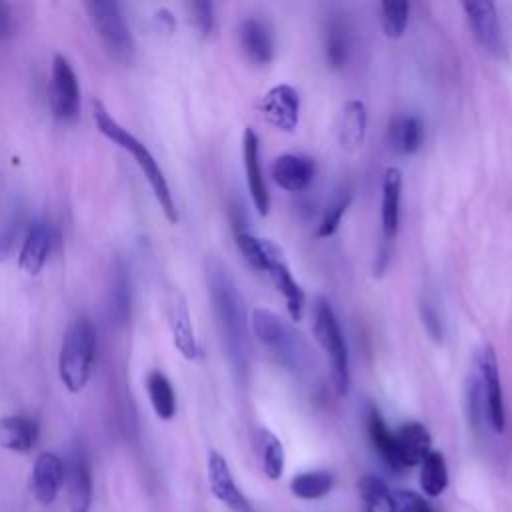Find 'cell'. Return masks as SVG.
<instances>
[{
    "label": "cell",
    "mask_w": 512,
    "mask_h": 512,
    "mask_svg": "<svg viewBox=\"0 0 512 512\" xmlns=\"http://www.w3.org/2000/svg\"><path fill=\"white\" fill-rule=\"evenodd\" d=\"M334 488V474L328 470L300 472L290 480V492L300 500H318Z\"/></svg>",
    "instance_id": "cell-30"
},
{
    "label": "cell",
    "mask_w": 512,
    "mask_h": 512,
    "mask_svg": "<svg viewBox=\"0 0 512 512\" xmlns=\"http://www.w3.org/2000/svg\"><path fill=\"white\" fill-rule=\"evenodd\" d=\"M238 44L256 66H266L274 58V34L268 22L260 18H246L238 26Z\"/></svg>",
    "instance_id": "cell-16"
},
{
    "label": "cell",
    "mask_w": 512,
    "mask_h": 512,
    "mask_svg": "<svg viewBox=\"0 0 512 512\" xmlns=\"http://www.w3.org/2000/svg\"><path fill=\"white\" fill-rule=\"evenodd\" d=\"M10 30H12V14H10L8 6L0 2V38L10 34Z\"/></svg>",
    "instance_id": "cell-40"
},
{
    "label": "cell",
    "mask_w": 512,
    "mask_h": 512,
    "mask_svg": "<svg viewBox=\"0 0 512 512\" xmlns=\"http://www.w3.org/2000/svg\"><path fill=\"white\" fill-rule=\"evenodd\" d=\"M146 392L154 414L160 420H172L176 414V392L168 376L160 370H150L146 374Z\"/></svg>",
    "instance_id": "cell-27"
},
{
    "label": "cell",
    "mask_w": 512,
    "mask_h": 512,
    "mask_svg": "<svg viewBox=\"0 0 512 512\" xmlns=\"http://www.w3.org/2000/svg\"><path fill=\"white\" fill-rule=\"evenodd\" d=\"M268 278L272 280L274 288L282 294L284 302H286V310L292 322H298L302 318L304 312V302H306V294L302 290V286L296 282V278L290 272V266L286 264V260H278L268 268Z\"/></svg>",
    "instance_id": "cell-25"
},
{
    "label": "cell",
    "mask_w": 512,
    "mask_h": 512,
    "mask_svg": "<svg viewBox=\"0 0 512 512\" xmlns=\"http://www.w3.org/2000/svg\"><path fill=\"white\" fill-rule=\"evenodd\" d=\"M366 430H368V438H370L374 450L378 452V456L382 458V462L396 472L404 470L400 464V456H398L396 434L386 426L382 414L374 406H370L366 412Z\"/></svg>",
    "instance_id": "cell-24"
},
{
    "label": "cell",
    "mask_w": 512,
    "mask_h": 512,
    "mask_svg": "<svg viewBox=\"0 0 512 512\" xmlns=\"http://www.w3.org/2000/svg\"><path fill=\"white\" fill-rule=\"evenodd\" d=\"M352 202V192L346 190L342 192L340 196H336L328 208L324 210L322 218H320V224H318V230H316V236L318 238H330L336 234V230L340 228V222H342V216L346 214L348 206Z\"/></svg>",
    "instance_id": "cell-35"
},
{
    "label": "cell",
    "mask_w": 512,
    "mask_h": 512,
    "mask_svg": "<svg viewBox=\"0 0 512 512\" xmlns=\"http://www.w3.org/2000/svg\"><path fill=\"white\" fill-rule=\"evenodd\" d=\"M358 486V494L362 498V502L374 510V512H382L386 508V502L390 498V488L386 486V482L374 474H364L358 478L356 482Z\"/></svg>",
    "instance_id": "cell-34"
},
{
    "label": "cell",
    "mask_w": 512,
    "mask_h": 512,
    "mask_svg": "<svg viewBox=\"0 0 512 512\" xmlns=\"http://www.w3.org/2000/svg\"><path fill=\"white\" fill-rule=\"evenodd\" d=\"M400 198H402V172L396 166H388L382 174V204H380L384 240H394L398 234Z\"/></svg>",
    "instance_id": "cell-19"
},
{
    "label": "cell",
    "mask_w": 512,
    "mask_h": 512,
    "mask_svg": "<svg viewBox=\"0 0 512 512\" xmlns=\"http://www.w3.org/2000/svg\"><path fill=\"white\" fill-rule=\"evenodd\" d=\"M38 440L36 420L16 414L0 418V448L10 452H30Z\"/></svg>",
    "instance_id": "cell-23"
},
{
    "label": "cell",
    "mask_w": 512,
    "mask_h": 512,
    "mask_svg": "<svg viewBox=\"0 0 512 512\" xmlns=\"http://www.w3.org/2000/svg\"><path fill=\"white\" fill-rule=\"evenodd\" d=\"M208 484L216 500H220L232 512H252V506L244 492L238 488L226 458L212 450L208 454Z\"/></svg>",
    "instance_id": "cell-11"
},
{
    "label": "cell",
    "mask_w": 512,
    "mask_h": 512,
    "mask_svg": "<svg viewBox=\"0 0 512 512\" xmlns=\"http://www.w3.org/2000/svg\"><path fill=\"white\" fill-rule=\"evenodd\" d=\"M312 334L328 358L330 380L336 394L346 396L350 386L348 348L332 304L324 296H316L312 304Z\"/></svg>",
    "instance_id": "cell-5"
},
{
    "label": "cell",
    "mask_w": 512,
    "mask_h": 512,
    "mask_svg": "<svg viewBox=\"0 0 512 512\" xmlns=\"http://www.w3.org/2000/svg\"><path fill=\"white\" fill-rule=\"evenodd\" d=\"M236 246L244 260L258 272H268L274 262L284 258V252L276 242L256 236L250 230H236Z\"/></svg>",
    "instance_id": "cell-21"
},
{
    "label": "cell",
    "mask_w": 512,
    "mask_h": 512,
    "mask_svg": "<svg viewBox=\"0 0 512 512\" xmlns=\"http://www.w3.org/2000/svg\"><path fill=\"white\" fill-rule=\"evenodd\" d=\"M424 142V126L418 116L402 114L388 124V144L402 156L416 154Z\"/></svg>",
    "instance_id": "cell-26"
},
{
    "label": "cell",
    "mask_w": 512,
    "mask_h": 512,
    "mask_svg": "<svg viewBox=\"0 0 512 512\" xmlns=\"http://www.w3.org/2000/svg\"><path fill=\"white\" fill-rule=\"evenodd\" d=\"M272 180L286 192L306 190L316 174V164L310 156L302 154H280L272 162Z\"/></svg>",
    "instance_id": "cell-17"
},
{
    "label": "cell",
    "mask_w": 512,
    "mask_h": 512,
    "mask_svg": "<svg viewBox=\"0 0 512 512\" xmlns=\"http://www.w3.org/2000/svg\"><path fill=\"white\" fill-rule=\"evenodd\" d=\"M352 38L350 26L342 18H332L324 32V54L330 68H342L348 62Z\"/></svg>",
    "instance_id": "cell-28"
},
{
    "label": "cell",
    "mask_w": 512,
    "mask_h": 512,
    "mask_svg": "<svg viewBox=\"0 0 512 512\" xmlns=\"http://www.w3.org/2000/svg\"><path fill=\"white\" fill-rule=\"evenodd\" d=\"M462 10L480 46L486 48L488 52H498L502 46V34H500L496 4L488 0H482V2L466 0L462 2Z\"/></svg>",
    "instance_id": "cell-15"
},
{
    "label": "cell",
    "mask_w": 512,
    "mask_h": 512,
    "mask_svg": "<svg viewBox=\"0 0 512 512\" xmlns=\"http://www.w3.org/2000/svg\"><path fill=\"white\" fill-rule=\"evenodd\" d=\"M420 488L426 496L438 498L448 488V466L444 454L438 450H430L426 458L420 462Z\"/></svg>",
    "instance_id": "cell-29"
},
{
    "label": "cell",
    "mask_w": 512,
    "mask_h": 512,
    "mask_svg": "<svg viewBox=\"0 0 512 512\" xmlns=\"http://www.w3.org/2000/svg\"><path fill=\"white\" fill-rule=\"evenodd\" d=\"M206 282L226 360L236 380L244 382L250 362L246 302L230 270L220 260L212 258L206 262Z\"/></svg>",
    "instance_id": "cell-1"
},
{
    "label": "cell",
    "mask_w": 512,
    "mask_h": 512,
    "mask_svg": "<svg viewBox=\"0 0 512 512\" xmlns=\"http://www.w3.org/2000/svg\"><path fill=\"white\" fill-rule=\"evenodd\" d=\"M84 8L104 50L114 60L130 64L136 54V42L120 10V4L112 0H90L84 2Z\"/></svg>",
    "instance_id": "cell-6"
},
{
    "label": "cell",
    "mask_w": 512,
    "mask_h": 512,
    "mask_svg": "<svg viewBox=\"0 0 512 512\" xmlns=\"http://www.w3.org/2000/svg\"><path fill=\"white\" fill-rule=\"evenodd\" d=\"M64 484L70 512H90L92 506V470L86 450L76 444L64 458Z\"/></svg>",
    "instance_id": "cell-9"
},
{
    "label": "cell",
    "mask_w": 512,
    "mask_h": 512,
    "mask_svg": "<svg viewBox=\"0 0 512 512\" xmlns=\"http://www.w3.org/2000/svg\"><path fill=\"white\" fill-rule=\"evenodd\" d=\"M190 18L200 36H208L214 28V6L206 0H194L188 4Z\"/></svg>",
    "instance_id": "cell-37"
},
{
    "label": "cell",
    "mask_w": 512,
    "mask_h": 512,
    "mask_svg": "<svg viewBox=\"0 0 512 512\" xmlns=\"http://www.w3.org/2000/svg\"><path fill=\"white\" fill-rule=\"evenodd\" d=\"M366 126H368L366 104L358 98L348 100L342 106V112H340L338 124H336V134H338L340 146L346 150H356L358 146H362L364 136H366Z\"/></svg>",
    "instance_id": "cell-22"
},
{
    "label": "cell",
    "mask_w": 512,
    "mask_h": 512,
    "mask_svg": "<svg viewBox=\"0 0 512 512\" xmlns=\"http://www.w3.org/2000/svg\"><path fill=\"white\" fill-rule=\"evenodd\" d=\"M52 248V230L44 218H34L22 236L20 252H18V266L28 276H38L48 262Z\"/></svg>",
    "instance_id": "cell-12"
},
{
    "label": "cell",
    "mask_w": 512,
    "mask_h": 512,
    "mask_svg": "<svg viewBox=\"0 0 512 512\" xmlns=\"http://www.w3.org/2000/svg\"><path fill=\"white\" fill-rule=\"evenodd\" d=\"M390 252H388V248H386V244L378 250V256H376V262H374V274H382L384 272V268H386V264H388V256Z\"/></svg>",
    "instance_id": "cell-41"
},
{
    "label": "cell",
    "mask_w": 512,
    "mask_h": 512,
    "mask_svg": "<svg viewBox=\"0 0 512 512\" xmlns=\"http://www.w3.org/2000/svg\"><path fill=\"white\" fill-rule=\"evenodd\" d=\"M64 484V460L56 452H42L32 466L30 490L40 504H52Z\"/></svg>",
    "instance_id": "cell-14"
},
{
    "label": "cell",
    "mask_w": 512,
    "mask_h": 512,
    "mask_svg": "<svg viewBox=\"0 0 512 512\" xmlns=\"http://www.w3.org/2000/svg\"><path fill=\"white\" fill-rule=\"evenodd\" d=\"M260 142L252 128H246L242 134V160H244V174L252 204L260 216L270 212V194L264 182V174L260 168Z\"/></svg>",
    "instance_id": "cell-13"
},
{
    "label": "cell",
    "mask_w": 512,
    "mask_h": 512,
    "mask_svg": "<svg viewBox=\"0 0 512 512\" xmlns=\"http://www.w3.org/2000/svg\"><path fill=\"white\" fill-rule=\"evenodd\" d=\"M476 376L480 382L484 408H486V420L488 426L502 434L506 428V408H504V394H502V382H500V368L498 358L492 344H484L476 352Z\"/></svg>",
    "instance_id": "cell-7"
},
{
    "label": "cell",
    "mask_w": 512,
    "mask_h": 512,
    "mask_svg": "<svg viewBox=\"0 0 512 512\" xmlns=\"http://www.w3.org/2000/svg\"><path fill=\"white\" fill-rule=\"evenodd\" d=\"M48 104L54 118L62 122H74L80 114V84L78 76L66 56L56 54L52 60Z\"/></svg>",
    "instance_id": "cell-8"
},
{
    "label": "cell",
    "mask_w": 512,
    "mask_h": 512,
    "mask_svg": "<svg viewBox=\"0 0 512 512\" xmlns=\"http://www.w3.org/2000/svg\"><path fill=\"white\" fill-rule=\"evenodd\" d=\"M260 114L272 128L286 134L294 132L300 122L298 90L290 84L272 86L260 100Z\"/></svg>",
    "instance_id": "cell-10"
},
{
    "label": "cell",
    "mask_w": 512,
    "mask_h": 512,
    "mask_svg": "<svg viewBox=\"0 0 512 512\" xmlns=\"http://www.w3.org/2000/svg\"><path fill=\"white\" fill-rule=\"evenodd\" d=\"M20 236V216H14L0 228V262L8 260L16 248V240Z\"/></svg>",
    "instance_id": "cell-39"
},
{
    "label": "cell",
    "mask_w": 512,
    "mask_h": 512,
    "mask_svg": "<svg viewBox=\"0 0 512 512\" xmlns=\"http://www.w3.org/2000/svg\"><path fill=\"white\" fill-rule=\"evenodd\" d=\"M250 326L260 344H264L290 372H310L314 366L312 350L302 332H298L288 320L268 308H254L250 314Z\"/></svg>",
    "instance_id": "cell-3"
},
{
    "label": "cell",
    "mask_w": 512,
    "mask_h": 512,
    "mask_svg": "<svg viewBox=\"0 0 512 512\" xmlns=\"http://www.w3.org/2000/svg\"><path fill=\"white\" fill-rule=\"evenodd\" d=\"M394 434H396L402 468L420 466V462L432 450V438L428 428L422 422L410 420V422H404Z\"/></svg>",
    "instance_id": "cell-20"
},
{
    "label": "cell",
    "mask_w": 512,
    "mask_h": 512,
    "mask_svg": "<svg viewBox=\"0 0 512 512\" xmlns=\"http://www.w3.org/2000/svg\"><path fill=\"white\" fill-rule=\"evenodd\" d=\"M408 14L410 4L406 0H384L380 4V22L384 34L392 40L402 38L408 26Z\"/></svg>",
    "instance_id": "cell-33"
},
{
    "label": "cell",
    "mask_w": 512,
    "mask_h": 512,
    "mask_svg": "<svg viewBox=\"0 0 512 512\" xmlns=\"http://www.w3.org/2000/svg\"><path fill=\"white\" fill-rule=\"evenodd\" d=\"M256 444H258V454H260V464H262L264 474L270 480H278L284 472V460H286L282 442L278 440V436L274 432L262 428V430H258Z\"/></svg>",
    "instance_id": "cell-32"
},
{
    "label": "cell",
    "mask_w": 512,
    "mask_h": 512,
    "mask_svg": "<svg viewBox=\"0 0 512 512\" xmlns=\"http://www.w3.org/2000/svg\"><path fill=\"white\" fill-rule=\"evenodd\" d=\"M382 512H434V508L414 490H392Z\"/></svg>",
    "instance_id": "cell-36"
},
{
    "label": "cell",
    "mask_w": 512,
    "mask_h": 512,
    "mask_svg": "<svg viewBox=\"0 0 512 512\" xmlns=\"http://www.w3.org/2000/svg\"><path fill=\"white\" fill-rule=\"evenodd\" d=\"M132 296H130V280L124 270H118L108 288V316L116 326H124L130 320Z\"/></svg>",
    "instance_id": "cell-31"
},
{
    "label": "cell",
    "mask_w": 512,
    "mask_h": 512,
    "mask_svg": "<svg viewBox=\"0 0 512 512\" xmlns=\"http://www.w3.org/2000/svg\"><path fill=\"white\" fill-rule=\"evenodd\" d=\"M420 316H422V324L428 332V336L434 342H442L444 338V324H442V316L436 310V306L430 300H422L420 304Z\"/></svg>",
    "instance_id": "cell-38"
},
{
    "label": "cell",
    "mask_w": 512,
    "mask_h": 512,
    "mask_svg": "<svg viewBox=\"0 0 512 512\" xmlns=\"http://www.w3.org/2000/svg\"><path fill=\"white\" fill-rule=\"evenodd\" d=\"M92 118H94V124L98 128V132L102 136H106L110 142H114L116 146H120L122 150L130 152L134 162L138 164V168L142 170L160 210L164 212L166 220L176 224L178 222V208H176V202H174V196L170 192V186H168V180L164 176V170L160 168L158 160L154 158V154L148 150V146L138 140L132 132H128L108 110L106 106L100 102V100H94L92 102Z\"/></svg>",
    "instance_id": "cell-2"
},
{
    "label": "cell",
    "mask_w": 512,
    "mask_h": 512,
    "mask_svg": "<svg viewBox=\"0 0 512 512\" xmlns=\"http://www.w3.org/2000/svg\"><path fill=\"white\" fill-rule=\"evenodd\" d=\"M168 324L172 332V342L178 348V352L186 360H196L200 348L194 334V324L190 318L186 298L180 292H172V296L168 298Z\"/></svg>",
    "instance_id": "cell-18"
},
{
    "label": "cell",
    "mask_w": 512,
    "mask_h": 512,
    "mask_svg": "<svg viewBox=\"0 0 512 512\" xmlns=\"http://www.w3.org/2000/svg\"><path fill=\"white\" fill-rule=\"evenodd\" d=\"M96 358V330L86 316H78L64 332L58 354V376L64 388L78 394L86 388Z\"/></svg>",
    "instance_id": "cell-4"
}]
</instances>
